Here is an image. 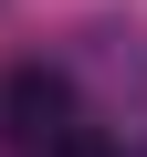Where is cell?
Returning a JSON list of instances; mask_svg holds the SVG:
<instances>
[{
    "label": "cell",
    "mask_w": 147,
    "mask_h": 157,
    "mask_svg": "<svg viewBox=\"0 0 147 157\" xmlns=\"http://www.w3.org/2000/svg\"><path fill=\"white\" fill-rule=\"evenodd\" d=\"M0 115H11V136L21 147H63L74 136V84H63V73H42V63H11V84H0Z\"/></svg>",
    "instance_id": "1"
},
{
    "label": "cell",
    "mask_w": 147,
    "mask_h": 157,
    "mask_svg": "<svg viewBox=\"0 0 147 157\" xmlns=\"http://www.w3.org/2000/svg\"><path fill=\"white\" fill-rule=\"evenodd\" d=\"M53 157H116V147H105V136H84V126H74V136H63Z\"/></svg>",
    "instance_id": "2"
}]
</instances>
